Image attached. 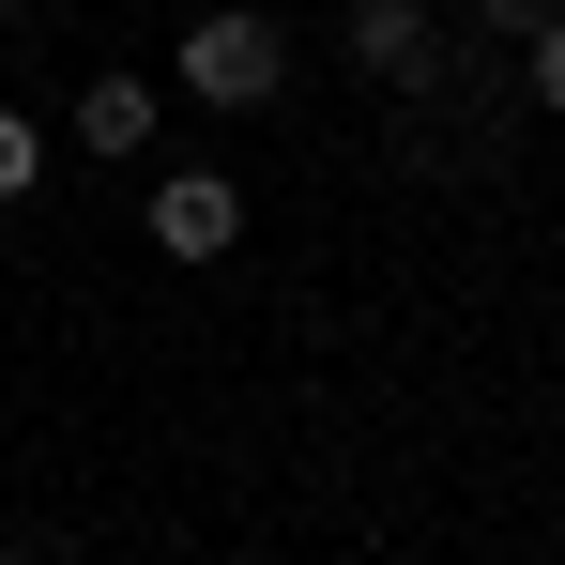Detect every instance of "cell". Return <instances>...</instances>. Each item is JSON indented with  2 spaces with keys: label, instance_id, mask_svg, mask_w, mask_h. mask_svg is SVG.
<instances>
[{
  "label": "cell",
  "instance_id": "obj_2",
  "mask_svg": "<svg viewBox=\"0 0 565 565\" xmlns=\"http://www.w3.org/2000/svg\"><path fill=\"white\" fill-rule=\"evenodd\" d=\"M153 245L169 260H230L245 245V184L230 169H153Z\"/></svg>",
  "mask_w": 565,
  "mask_h": 565
},
{
  "label": "cell",
  "instance_id": "obj_3",
  "mask_svg": "<svg viewBox=\"0 0 565 565\" xmlns=\"http://www.w3.org/2000/svg\"><path fill=\"white\" fill-rule=\"evenodd\" d=\"M352 62H367L382 93H428V77H444V31H428V0H352Z\"/></svg>",
  "mask_w": 565,
  "mask_h": 565
},
{
  "label": "cell",
  "instance_id": "obj_6",
  "mask_svg": "<svg viewBox=\"0 0 565 565\" xmlns=\"http://www.w3.org/2000/svg\"><path fill=\"white\" fill-rule=\"evenodd\" d=\"M535 107L565 122V15H535Z\"/></svg>",
  "mask_w": 565,
  "mask_h": 565
},
{
  "label": "cell",
  "instance_id": "obj_7",
  "mask_svg": "<svg viewBox=\"0 0 565 565\" xmlns=\"http://www.w3.org/2000/svg\"><path fill=\"white\" fill-rule=\"evenodd\" d=\"M473 15H504V31H535V15H565V0H473Z\"/></svg>",
  "mask_w": 565,
  "mask_h": 565
},
{
  "label": "cell",
  "instance_id": "obj_8",
  "mask_svg": "<svg viewBox=\"0 0 565 565\" xmlns=\"http://www.w3.org/2000/svg\"><path fill=\"white\" fill-rule=\"evenodd\" d=\"M0 15H31V0H0Z\"/></svg>",
  "mask_w": 565,
  "mask_h": 565
},
{
  "label": "cell",
  "instance_id": "obj_5",
  "mask_svg": "<svg viewBox=\"0 0 565 565\" xmlns=\"http://www.w3.org/2000/svg\"><path fill=\"white\" fill-rule=\"evenodd\" d=\"M31 184H46V138H31V122L0 107V199H31Z\"/></svg>",
  "mask_w": 565,
  "mask_h": 565
},
{
  "label": "cell",
  "instance_id": "obj_1",
  "mask_svg": "<svg viewBox=\"0 0 565 565\" xmlns=\"http://www.w3.org/2000/svg\"><path fill=\"white\" fill-rule=\"evenodd\" d=\"M276 77H290L276 15H245V0H214V15L184 31V93H199V107H276Z\"/></svg>",
  "mask_w": 565,
  "mask_h": 565
},
{
  "label": "cell",
  "instance_id": "obj_4",
  "mask_svg": "<svg viewBox=\"0 0 565 565\" xmlns=\"http://www.w3.org/2000/svg\"><path fill=\"white\" fill-rule=\"evenodd\" d=\"M77 153H107V169L153 153V77H93V93H77Z\"/></svg>",
  "mask_w": 565,
  "mask_h": 565
},
{
  "label": "cell",
  "instance_id": "obj_9",
  "mask_svg": "<svg viewBox=\"0 0 565 565\" xmlns=\"http://www.w3.org/2000/svg\"><path fill=\"white\" fill-rule=\"evenodd\" d=\"M0 565H15V551H0Z\"/></svg>",
  "mask_w": 565,
  "mask_h": 565
}]
</instances>
